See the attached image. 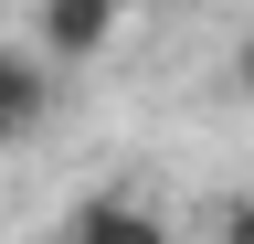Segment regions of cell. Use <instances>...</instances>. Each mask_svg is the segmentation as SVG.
<instances>
[{
    "label": "cell",
    "instance_id": "1",
    "mask_svg": "<svg viewBox=\"0 0 254 244\" xmlns=\"http://www.w3.org/2000/svg\"><path fill=\"white\" fill-rule=\"evenodd\" d=\"M117 43V11L106 0H53L43 21H32V64H85V53Z\"/></svg>",
    "mask_w": 254,
    "mask_h": 244
},
{
    "label": "cell",
    "instance_id": "2",
    "mask_svg": "<svg viewBox=\"0 0 254 244\" xmlns=\"http://www.w3.org/2000/svg\"><path fill=\"white\" fill-rule=\"evenodd\" d=\"M53 117V64H32V43H0V149H21Z\"/></svg>",
    "mask_w": 254,
    "mask_h": 244
},
{
    "label": "cell",
    "instance_id": "3",
    "mask_svg": "<svg viewBox=\"0 0 254 244\" xmlns=\"http://www.w3.org/2000/svg\"><path fill=\"white\" fill-rule=\"evenodd\" d=\"M64 244H170V223H159V202H138V191H95L74 223H64Z\"/></svg>",
    "mask_w": 254,
    "mask_h": 244
},
{
    "label": "cell",
    "instance_id": "4",
    "mask_svg": "<svg viewBox=\"0 0 254 244\" xmlns=\"http://www.w3.org/2000/svg\"><path fill=\"white\" fill-rule=\"evenodd\" d=\"M212 244H254V191H233V202L212 212Z\"/></svg>",
    "mask_w": 254,
    "mask_h": 244
},
{
    "label": "cell",
    "instance_id": "5",
    "mask_svg": "<svg viewBox=\"0 0 254 244\" xmlns=\"http://www.w3.org/2000/svg\"><path fill=\"white\" fill-rule=\"evenodd\" d=\"M244 85H254V43H244Z\"/></svg>",
    "mask_w": 254,
    "mask_h": 244
}]
</instances>
